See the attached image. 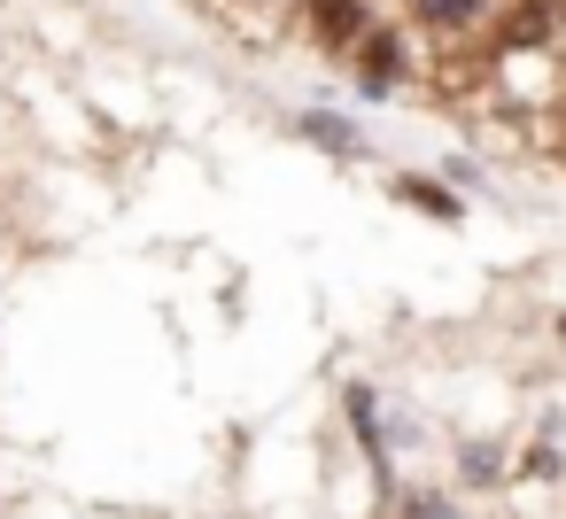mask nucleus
Returning a JSON list of instances; mask_svg holds the SVG:
<instances>
[{
  "label": "nucleus",
  "mask_w": 566,
  "mask_h": 519,
  "mask_svg": "<svg viewBox=\"0 0 566 519\" xmlns=\"http://www.w3.org/2000/svg\"><path fill=\"white\" fill-rule=\"evenodd\" d=\"M388 194H396V202H411V210H427V218H442V225H458V218H465V210H458V194H450V187H434V179H419V171H403Z\"/></svg>",
  "instance_id": "5"
},
{
  "label": "nucleus",
  "mask_w": 566,
  "mask_h": 519,
  "mask_svg": "<svg viewBox=\"0 0 566 519\" xmlns=\"http://www.w3.org/2000/svg\"><path fill=\"white\" fill-rule=\"evenodd\" d=\"M558 341H566V318H558Z\"/></svg>",
  "instance_id": "9"
},
{
  "label": "nucleus",
  "mask_w": 566,
  "mask_h": 519,
  "mask_svg": "<svg viewBox=\"0 0 566 519\" xmlns=\"http://www.w3.org/2000/svg\"><path fill=\"white\" fill-rule=\"evenodd\" d=\"M295 133H303L311 148H326V156H365V133H357L349 117H334V109H303Z\"/></svg>",
  "instance_id": "3"
},
{
  "label": "nucleus",
  "mask_w": 566,
  "mask_h": 519,
  "mask_svg": "<svg viewBox=\"0 0 566 519\" xmlns=\"http://www.w3.org/2000/svg\"><path fill=\"white\" fill-rule=\"evenodd\" d=\"M349 63H357V94H365V102H388V94L403 86V71H411V63H403V32H396V24H373V32L349 47Z\"/></svg>",
  "instance_id": "1"
},
{
  "label": "nucleus",
  "mask_w": 566,
  "mask_h": 519,
  "mask_svg": "<svg viewBox=\"0 0 566 519\" xmlns=\"http://www.w3.org/2000/svg\"><path fill=\"white\" fill-rule=\"evenodd\" d=\"M303 17H311V40H318L326 55H349V47L380 24V17H373V0H311Z\"/></svg>",
  "instance_id": "2"
},
{
  "label": "nucleus",
  "mask_w": 566,
  "mask_h": 519,
  "mask_svg": "<svg viewBox=\"0 0 566 519\" xmlns=\"http://www.w3.org/2000/svg\"><path fill=\"white\" fill-rule=\"evenodd\" d=\"M342 403H349V426H357L365 457H373V465H380V480H388V442H380V395H373V388H349Z\"/></svg>",
  "instance_id": "6"
},
{
  "label": "nucleus",
  "mask_w": 566,
  "mask_h": 519,
  "mask_svg": "<svg viewBox=\"0 0 566 519\" xmlns=\"http://www.w3.org/2000/svg\"><path fill=\"white\" fill-rule=\"evenodd\" d=\"M403 519H465V511H458L450 496H434V488H411V496H403Z\"/></svg>",
  "instance_id": "7"
},
{
  "label": "nucleus",
  "mask_w": 566,
  "mask_h": 519,
  "mask_svg": "<svg viewBox=\"0 0 566 519\" xmlns=\"http://www.w3.org/2000/svg\"><path fill=\"white\" fill-rule=\"evenodd\" d=\"M458 473H465V480H473V488H489V480H496V473H504V457H496V449H489V442H473V449H465V465H458Z\"/></svg>",
  "instance_id": "8"
},
{
  "label": "nucleus",
  "mask_w": 566,
  "mask_h": 519,
  "mask_svg": "<svg viewBox=\"0 0 566 519\" xmlns=\"http://www.w3.org/2000/svg\"><path fill=\"white\" fill-rule=\"evenodd\" d=\"M411 17H419L427 32L450 40V32H473V24L489 17V0H411Z\"/></svg>",
  "instance_id": "4"
}]
</instances>
